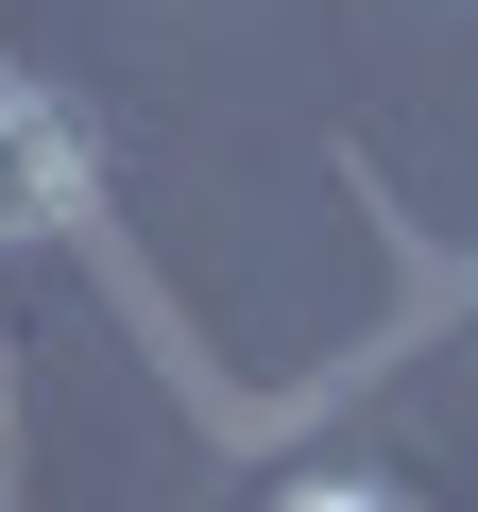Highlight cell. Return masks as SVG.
Returning <instances> with one entry per match:
<instances>
[{
    "instance_id": "obj_1",
    "label": "cell",
    "mask_w": 478,
    "mask_h": 512,
    "mask_svg": "<svg viewBox=\"0 0 478 512\" xmlns=\"http://www.w3.org/2000/svg\"><path fill=\"white\" fill-rule=\"evenodd\" d=\"M291 512H393V495H359V478H325V495H291Z\"/></svg>"
}]
</instances>
